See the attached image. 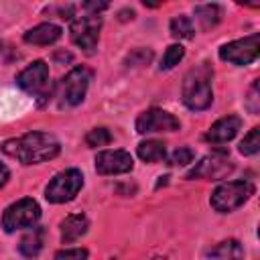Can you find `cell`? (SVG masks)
Wrapping results in <instances>:
<instances>
[{"mask_svg": "<svg viewBox=\"0 0 260 260\" xmlns=\"http://www.w3.org/2000/svg\"><path fill=\"white\" fill-rule=\"evenodd\" d=\"M61 144L49 132H26L20 138H10L2 144V152L22 165H39L59 154Z\"/></svg>", "mask_w": 260, "mask_h": 260, "instance_id": "obj_1", "label": "cell"}, {"mask_svg": "<svg viewBox=\"0 0 260 260\" xmlns=\"http://www.w3.org/2000/svg\"><path fill=\"white\" fill-rule=\"evenodd\" d=\"M211 77H213V69L207 61H201L199 65H195L187 71V75L183 79L181 98L189 110L201 112L211 106V102H213Z\"/></svg>", "mask_w": 260, "mask_h": 260, "instance_id": "obj_2", "label": "cell"}, {"mask_svg": "<svg viewBox=\"0 0 260 260\" xmlns=\"http://www.w3.org/2000/svg\"><path fill=\"white\" fill-rule=\"evenodd\" d=\"M254 195V185L250 181H230L221 183L213 193H211V207L219 213H230L244 205L250 197Z\"/></svg>", "mask_w": 260, "mask_h": 260, "instance_id": "obj_3", "label": "cell"}, {"mask_svg": "<svg viewBox=\"0 0 260 260\" xmlns=\"http://www.w3.org/2000/svg\"><path fill=\"white\" fill-rule=\"evenodd\" d=\"M83 187V175L79 169H65L57 173L51 183L45 187V199L51 203H65L71 201L79 189Z\"/></svg>", "mask_w": 260, "mask_h": 260, "instance_id": "obj_4", "label": "cell"}, {"mask_svg": "<svg viewBox=\"0 0 260 260\" xmlns=\"http://www.w3.org/2000/svg\"><path fill=\"white\" fill-rule=\"evenodd\" d=\"M39 217H41L39 203L30 197H24L6 207L4 215H2V228H4V232L12 234L22 228H32L39 221Z\"/></svg>", "mask_w": 260, "mask_h": 260, "instance_id": "obj_5", "label": "cell"}, {"mask_svg": "<svg viewBox=\"0 0 260 260\" xmlns=\"http://www.w3.org/2000/svg\"><path fill=\"white\" fill-rule=\"evenodd\" d=\"M100 28H102V16L100 14H85V16H77L71 20L69 26V37L71 41L83 49L85 53H93L98 47V37H100Z\"/></svg>", "mask_w": 260, "mask_h": 260, "instance_id": "obj_6", "label": "cell"}, {"mask_svg": "<svg viewBox=\"0 0 260 260\" xmlns=\"http://www.w3.org/2000/svg\"><path fill=\"white\" fill-rule=\"evenodd\" d=\"M260 55V35L252 32L244 39L232 41L219 49V59L232 65H250Z\"/></svg>", "mask_w": 260, "mask_h": 260, "instance_id": "obj_7", "label": "cell"}, {"mask_svg": "<svg viewBox=\"0 0 260 260\" xmlns=\"http://www.w3.org/2000/svg\"><path fill=\"white\" fill-rule=\"evenodd\" d=\"M234 171V162L230 160V154L225 150H215L211 154H205L189 173L187 179H225Z\"/></svg>", "mask_w": 260, "mask_h": 260, "instance_id": "obj_8", "label": "cell"}, {"mask_svg": "<svg viewBox=\"0 0 260 260\" xmlns=\"http://www.w3.org/2000/svg\"><path fill=\"white\" fill-rule=\"evenodd\" d=\"M91 81V69L87 67H75L71 69L63 81H61V100L65 106H79L87 93Z\"/></svg>", "mask_w": 260, "mask_h": 260, "instance_id": "obj_9", "label": "cell"}, {"mask_svg": "<svg viewBox=\"0 0 260 260\" xmlns=\"http://www.w3.org/2000/svg\"><path fill=\"white\" fill-rule=\"evenodd\" d=\"M181 128V122L158 108H150L146 112H142L136 118V132L138 134H150V132H175Z\"/></svg>", "mask_w": 260, "mask_h": 260, "instance_id": "obj_10", "label": "cell"}, {"mask_svg": "<svg viewBox=\"0 0 260 260\" xmlns=\"http://www.w3.org/2000/svg\"><path fill=\"white\" fill-rule=\"evenodd\" d=\"M134 160L126 150H104L95 156V171L100 175H122L132 171Z\"/></svg>", "mask_w": 260, "mask_h": 260, "instance_id": "obj_11", "label": "cell"}, {"mask_svg": "<svg viewBox=\"0 0 260 260\" xmlns=\"http://www.w3.org/2000/svg\"><path fill=\"white\" fill-rule=\"evenodd\" d=\"M49 81V65L45 61H32L16 75V85L28 93H41Z\"/></svg>", "mask_w": 260, "mask_h": 260, "instance_id": "obj_12", "label": "cell"}, {"mask_svg": "<svg viewBox=\"0 0 260 260\" xmlns=\"http://www.w3.org/2000/svg\"><path fill=\"white\" fill-rule=\"evenodd\" d=\"M240 126H242V120L238 116H225L215 124H211V128L205 132V140L211 144H225L238 134Z\"/></svg>", "mask_w": 260, "mask_h": 260, "instance_id": "obj_13", "label": "cell"}, {"mask_svg": "<svg viewBox=\"0 0 260 260\" xmlns=\"http://www.w3.org/2000/svg\"><path fill=\"white\" fill-rule=\"evenodd\" d=\"M61 28L53 22H43V24H37L32 26L30 30L24 32V43H30V45H53L55 41L61 39Z\"/></svg>", "mask_w": 260, "mask_h": 260, "instance_id": "obj_14", "label": "cell"}, {"mask_svg": "<svg viewBox=\"0 0 260 260\" xmlns=\"http://www.w3.org/2000/svg\"><path fill=\"white\" fill-rule=\"evenodd\" d=\"M87 217L83 213H73V215H67L63 221H61V240L63 244H71L75 240H79L85 232H87Z\"/></svg>", "mask_w": 260, "mask_h": 260, "instance_id": "obj_15", "label": "cell"}, {"mask_svg": "<svg viewBox=\"0 0 260 260\" xmlns=\"http://www.w3.org/2000/svg\"><path fill=\"white\" fill-rule=\"evenodd\" d=\"M43 240H45V230L43 228H30L18 244V252L24 258H37L39 252L43 250Z\"/></svg>", "mask_w": 260, "mask_h": 260, "instance_id": "obj_16", "label": "cell"}, {"mask_svg": "<svg viewBox=\"0 0 260 260\" xmlns=\"http://www.w3.org/2000/svg\"><path fill=\"white\" fill-rule=\"evenodd\" d=\"M209 256L215 260H244V248L238 240H225V242L217 244L209 252Z\"/></svg>", "mask_w": 260, "mask_h": 260, "instance_id": "obj_17", "label": "cell"}, {"mask_svg": "<svg viewBox=\"0 0 260 260\" xmlns=\"http://www.w3.org/2000/svg\"><path fill=\"white\" fill-rule=\"evenodd\" d=\"M136 152L144 162H158L167 156V146L160 140H144L138 144Z\"/></svg>", "mask_w": 260, "mask_h": 260, "instance_id": "obj_18", "label": "cell"}, {"mask_svg": "<svg viewBox=\"0 0 260 260\" xmlns=\"http://www.w3.org/2000/svg\"><path fill=\"white\" fill-rule=\"evenodd\" d=\"M195 16L201 28H211L221 20V8L217 4H199L195 6Z\"/></svg>", "mask_w": 260, "mask_h": 260, "instance_id": "obj_19", "label": "cell"}, {"mask_svg": "<svg viewBox=\"0 0 260 260\" xmlns=\"http://www.w3.org/2000/svg\"><path fill=\"white\" fill-rule=\"evenodd\" d=\"M171 35L177 37V39H191L195 35V28H193V22L189 16L185 14H179L171 20Z\"/></svg>", "mask_w": 260, "mask_h": 260, "instance_id": "obj_20", "label": "cell"}, {"mask_svg": "<svg viewBox=\"0 0 260 260\" xmlns=\"http://www.w3.org/2000/svg\"><path fill=\"white\" fill-rule=\"evenodd\" d=\"M260 150V128H252L246 136H244V140L240 142V152L244 154V156H252V154H256Z\"/></svg>", "mask_w": 260, "mask_h": 260, "instance_id": "obj_21", "label": "cell"}, {"mask_svg": "<svg viewBox=\"0 0 260 260\" xmlns=\"http://www.w3.org/2000/svg\"><path fill=\"white\" fill-rule=\"evenodd\" d=\"M110 142H112V134H110L108 128H93V130H89L87 136H85V144H87L89 148L106 146V144H110Z\"/></svg>", "mask_w": 260, "mask_h": 260, "instance_id": "obj_22", "label": "cell"}, {"mask_svg": "<svg viewBox=\"0 0 260 260\" xmlns=\"http://www.w3.org/2000/svg\"><path fill=\"white\" fill-rule=\"evenodd\" d=\"M185 57V49L181 47V45H171L167 51H165V55H162V59H160V69H173L175 65H179V61Z\"/></svg>", "mask_w": 260, "mask_h": 260, "instance_id": "obj_23", "label": "cell"}, {"mask_svg": "<svg viewBox=\"0 0 260 260\" xmlns=\"http://www.w3.org/2000/svg\"><path fill=\"white\" fill-rule=\"evenodd\" d=\"M150 59H152V51H150V49H134V51L128 55L126 63H128V67H136V65H146V63H150Z\"/></svg>", "mask_w": 260, "mask_h": 260, "instance_id": "obj_24", "label": "cell"}, {"mask_svg": "<svg viewBox=\"0 0 260 260\" xmlns=\"http://www.w3.org/2000/svg\"><path fill=\"white\" fill-rule=\"evenodd\" d=\"M191 160H193V150H191L189 146H179V148L169 156V165H179V167L189 165Z\"/></svg>", "mask_w": 260, "mask_h": 260, "instance_id": "obj_25", "label": "cell"}, {"mask_svg": "<svg viewBox=\"0 0 260 260\" xmlns=\"http://www.w3.org/2000/svg\"><path fill=\"white\" fill-rule=\"evenodd\" d=\"M53 260H87V250L85 248H67L59 250Z\"/></svg>", "mask_w": 260, "mask_h": 260, "instance_id": "obj_26", "label": "cell"}, {"mask_svg": "<svg viewBox=\"0 0 260 260\" xmlns=\"http://www.w3.org/2000/svg\"><path fill=\"white\" fill-rule=\"evenodd\" d=\"M108 6H110L108 2H83V8L87 12H91V14H98L100 10H106Z\"/></svg>", "mask_w": 260, "mask_h": 260, "instance_id": "obj_27", "label": "cell"}, {"mask_svg": "<svg viewBox=\"0 0 260 260\" xmlns=\"http://www.w3.org/2000/svg\"><path fill=\"white\" fill-rule=\"evenodd\" d=\"M8 179H10V171H8L6 165L0 162V187H4V185L8 183Z\"/></svg>", "mask_w": 260, "mask_h": 260, "instance_id": "obj_28", "label": "cell"}, {"mask_svg": "<svg viewBox=\"0 0 260 260\" xmlns=\"http://www.w3.org/2000/svg\"><path fill=\"white\" fill-rule=\"evenodd\" d=\"M152 260H165V258H152Z\"/></svg>", "mask_w": 260, "mask_h": 260, "instance_id": "obj_29", "label": "cell"}]
</instances>
